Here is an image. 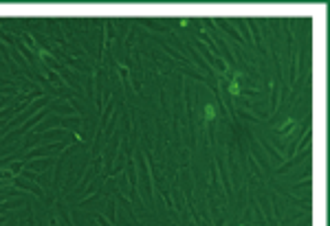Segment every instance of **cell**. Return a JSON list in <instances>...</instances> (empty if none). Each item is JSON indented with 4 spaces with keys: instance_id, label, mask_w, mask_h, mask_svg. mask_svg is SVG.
<instances>
[{
    "instance_id": "cell-1",
    "label": "cell",
    "mask_w": 330,
    "mask_h": 226,
    "mask_svg": "<svg viewBox=\"0 0 330 226\" xmlns=\"http://www.w3.org/2000/svg\"><path fill=\"white\" fill-rule=\"evenodd\" d=\"M205 116H207V121H211V119L216 116V110H214V105H207V108H205Z\"/></svg>"
},
{
    "instance_id": "cell-2",
    "label": "cell",
    "mask_w": 330,
    "mask_h": 226,
    "mask_svg": "<svg viewBox=\"0 0 330 226\" xmlns=\"http://www.w3.org/2000/svg\"><path fill=\"white\" fill-rule=\"evenodd\" d=\"M229 90H231V94H238V92H240V88H238L235 81H231V84H229Z\"/></svg>"
}]
</instances>
